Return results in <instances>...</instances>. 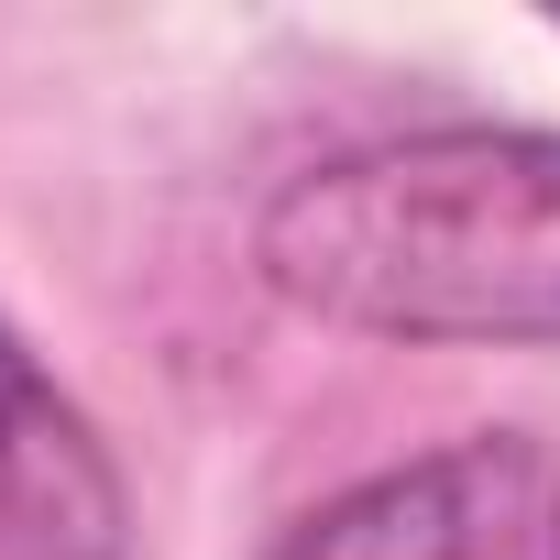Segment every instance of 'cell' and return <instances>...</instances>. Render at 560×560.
<instances>
[{"label": "cell", "instance_id": "1", "mask_svg": "<svg viewBox=\"0 0 560 560\" xmlns=\"http://www.w3.org/2000/svg\"><path fill=\"white\" fill-rule=\"evenodd\" d=\"M253 264L363 341H560V132L440 121L319 154L264 198Z\"/></svg>", "mask_w": 560, "mask_h": 560}, {"label": "cell", "instance_id": "2", "mask_svg": "<svg viewBox=\"0 0 560 560\" xmlns=\"http://www.w3.org/2000/svg\"><path fill=\"white\" fill-rule=\"evenodd\" d=\"M264 560H560V451L527 429H472L308 505Z\"/></svg>", "mask_w": 560, "mask_h": 560}, {"label": "cell", "instance_id": "3", "mask_svg": "<svg viewBox=\"0 0 560 560\" xmlns=\"http://www.w3.org/2000/svg\"><path fill=\"white\" fill-rule=\"evenodd\" d=\"M0 560H132V505L100 429L0 330Z\"/></svg>", "mask_w": 560, "mask_h": 560}]
</instances>
